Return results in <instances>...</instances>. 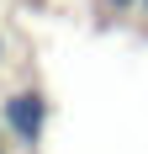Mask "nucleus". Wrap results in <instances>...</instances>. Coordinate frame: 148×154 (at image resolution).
I'll return each instance as SVG.
<instances>
[{"instance_id":"f257e3e1","label":"nucleus","mask_w":148,"mask_h":154,"mask_svg":"<svg viewBox=\"0 0 148 154\" xmlns=\"http://www.w3.org/2000/svg\"><path fill=\"white\" fill-rule=\"evenodd\" d=\"M0 117H5V128H11L21 143H37V138H43V128H48V101H43L37 91H16L11 101H5Z\"/></svg>"},{"instance_id":"f03ea898","label":"nucleus","mask_w":148,"mask_h":154,"mask_svg":"<svg viewBox=\"0 0 148 154\" xmlns=\"http://www.w3.org/2000/svg\"><path fill=\"white\" fill-rule=\"evenodd\" d=\"M111 5H117V11H132V5H143V0H111Z\"/></svg>"},{"instance_id":"7ed1b4c3","label":"nucleus","mask_w":148,"mask_h":154,"mask_svg":"<svg viewBox=\"0 0 148 154\" xmlns=\"http://www.w3.org/2000/svg\"><path fill=\"white\" fill-rule=\"evenodd\" d=\"M143 11H148V0H143Z\"/></svg>"}]
</instances>
